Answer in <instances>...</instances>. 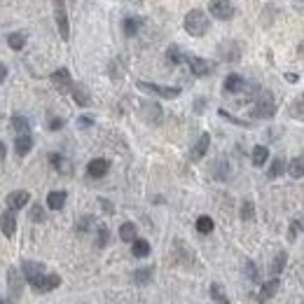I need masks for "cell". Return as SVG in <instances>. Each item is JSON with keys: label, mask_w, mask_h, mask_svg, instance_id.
Returning <instances> with one entry per match:
<instances>
[{"label": "cell", "mask_w": 304, "mask_h": 304, "mask_svg": "<svg viewBox=\"0 0 304 304\" xmlns=\"http://www.w3.org/2000/svg\"><path fill=\"white\" fill-rule=\"evenodd\" d=\"M208 28H211V21H208L204 10H192V12H187V17H185V30H187L189 35L201 37V35H206Z\"/></svg>", "instance_id": "6da1fadb"}, {"label": "cell", "mask_w": 304, "mask_h": 304, "mask_svg": "<svg viewBox=\"0 0 304 304\" xmlns=\"http://www.w3.org/2000/svg\"><path fill=\"white\" fill-rule=\"evenodd\" d=\"M276 112V103H274V96L269 91H262V96L255 101V108H253V117L257 120H269Z\"/></svg>", "instance_id": "7a4b0ae2"}, {"label": "cell", "mask_w": 304, "mask_h": 304, "mask_svg": "<svg viewBox=\"0 0 304 304\" xmlns=\"http://www.w3.org/2000/svg\"><path fill=\"white\" fill-rule=\"evenodd\" d=\"M54 17H56V26L63 40L70 37V24H68V12H66V0H54Z\"/></svg>", "instance_id": "3957f363"}, {"label": "cell", "mask_w": 304, "mask_h": 304, "mask_svg": "<svg viewBox=\"0 0 304 304\" xmlns=\"http://www.w3.org/2000/svg\"><path fill=\"white\" fill-rule=\"evenodd\" d=\"M208 10H211V14L215 19H220V21H230V19L234 17V7H232L230 0H211V3H208Z\"/></svg>", "instance_id": "277c9868"}, {"label": "cell", "mask_w": 304, "mask_h": 304, "mask_svg": "<svg viewBox=\"0 0 304 304\" xmlns=\"http://www.w3.org/2000/svg\"><path fill=\"white\" fill-rule=\"evenodd\" d=\"M138 89L150 91V94H155V96H162V98H176V96H180V87H162V85H152V82H138Z\"/></svg>", "instance_id": "5b68a950"}, {"label": "cell", "mask_w": 304, "mask_h": 304, "mask_svg": "<svg viewBox=\"0 0 304 304\" xmlns=\"http://www.w3.org/2000/svg\"><path fill=\"white\" fill-rule=\"evenodd\" d=\"M7 288H10V297H12V302L17 304V299L21 297V288H24V279H21V274H19L17 267L7 269Z\"/></svg>", "instance_id": "8992f818"}, {"label": "cell", "mask_w": 304, "mask_h": 304, "mask_svg": "<svg viewBox=\"0 0 304 304\" xmlns=\"http://www.w3.org/2000/svg\"><path fill=\"white\" fill-rule=\"evenodd\" d=\"M21 274H24V281L26 283H30V286H35L37 279L45 274V267L40 264V262H33V260H26L24 264H21Z\"/></svg>", "instance_id": "52a82bcc"}, {"label": "cell", "mask_w": 304, "mask_h": 304, "mask_svg": "<svg viewBox=\"0 0 304 304\" xmlns=\"http://www.w3.org/2000/svg\"><path fill=\"white\" fill-rule=\"evenodd\" d=\"M185 61L189 63V70H192L197 78H204V75L213 73V63L208 59H201V56H185Z\"/></svg>", "instance_id": "ba28073f"}, {"label": "cell", "mask_w": 304, "mask_h": 304, "mask_svg": "<svg viewBox=\"0 0 304 304\" xmlns=\"http://www.w3.org/2000/svg\"><path fill=\"white\" fill-rule=\"evenodd\" d=\"M59 286H61L59 274H43L33 288H35L37 292H49V290H54V288H59Z\"/></svg>", "instance_id": "9c48e42d"}, {"label": "cell", "mask_w": 304, "mask_h": 304, "mask_svg": "<svg viewBox=\"0 0 304 304\" xmlns=\"http://www.w3.org/2000/svg\"><path fill=\"white\" fill-rule=\"evenodd\" d=\"M28 201H30L28 192H26V189H17V192H10V195H7V208L19 211V208H24Z\"/></svg>", "instance_id": "30bf717a"}, {"label": "cell", "mask_w": 304, "mask_h": 304, "mask_svg": "<svg viewBox=\"0 0 304 304\" xmlns=\"http://www.w3.org/2000/svg\"><path fill=\"white\" fill-rule=\"evenodd\" d=\"M108 169H110L108 159H103V157L91 159L89 166H87V176H89V178H103L105 173H108Z\"/></svg>", "instance_id": "8fae6325"}, {"label": "cell", "mask_w": 304, "mask_h": 304, "mask_svg": "<svg viewBox=\"0 0 304 304\" xmlns=\"http://www.w3.org/2000/svg\"><path fill=\"white\" fill-rule=\"evenodd\" d=\"M52 82L59 91H68L73 89V80H70V73H68L66 68H59L56 73H52Z\"/></svg>", "instance_id": "7c38bea8"}, {"label": "cell", "mask_w": 304, "mask_h": 304, "mask_svg": "<svg viewBox=\"0 0 304 304\" xmlns=\"http://www.w3.org/2000/svg\"><path fill=\"white\" fill-rule=\"evenodd\" d=\"M279 286H281V281H279V276H272V279L262 286V290H260V295H257V302H267V299H272L274 295H276V290H279Z\"/></svg>", "instance_id": "4fadbf2b"}, {"label": "cell", "mask_w": 304, "mask_h": 304, "mask_svg": "<svg viewBox=\"0 0 304 304\" xmlns=\"http://www.w3.org/2000/svg\"><path fill=\"white\" fill-rule=\"evenodd\" d=\"M0 230H3V234H5V237H12V234H14V230H17V218H14L12 208L0 215Z\"/></svg>", "instance_id": "5bb4252c"}, {"label": "cell", "mask_w": 304, "mask_h": 304, "mask_svg": "<svg viewBox=\"0 0 304 304\" xmlns=\"http://www.w3.org/2000/svg\"><path fill=\"white\" fill-rule=\"evenodd\" d=\"M14 147H17L19 157H26V155L30 152V147H33V138H30V134H19L17 140H14Z\"/></svg>", "instance_id": "9a60e30c"}, {"label": "cell", "mask_w": 304, "mask_h": 304, "mask_svg": "<svg viewBox=\"0 0 304 304\" xmlns=\"http://www.w3.org/2000/svg\"><path fill=\"white\" fill-rule=\"evenodd\" d=\"M208 145H211V136L208 134H201L199 140H197V145L192 147V159H201L204 155H206Z\"/></svg>", "instance_id": "2e32d148"}, {"label": "cell", "mask_w": 304, "mask_h": 304, "mask_svg": "<svg viewBox=\"0 0 304 304\" xmlns=\"http://www.w3.org/2000/svg\"><path fill=\"white\" fill-rule=\"evenodd\" d=\"M243 78L241 75H237V73H232V75H227V80H225V91L227 94H237V91H241L243 89Z\"/></svg>", "instance_id": "e0dca14e"}, {"label": "cell", "mask_w": 304, "mask_h": 304, "mask_svg": "<svg viewBox=\"0 0 304 304\" xmlns=\"http://www.w3.org/2000/svg\"><path fill=\"white\" fill-rule=\"evenodd\" d=\"M220 56L225 61H239V56H241V52H239V45L237 43H227L220 47Z\"/></svg>", "instance_id": "ac0fdd59"}, {"label": "cell", "mask_w": 304, "mask_h": 304, "mask_svg": "<svg viewBox=\"0 0 304 304\" xmlns=\"http://www.w3.org/2000/svg\"><path fill=\"white\" fill-rule=\"evenodd\" d=\"M131 253H134V257H147L150 255V243L145 239H136V241H131Z\"/></svg>", "instance_id": "d6986e66"}, {"label": "cell", "mask_w": 304, "mask_h": 304, "mask_svg": "<svg viewBox=\"0 0 304 304\" xmlns=\"http://www.w3.org/2000/svg\"><path fill=\"white\" fill-rule=\"evenodd\" d=\"M66 204V192H49L47 195V206L52 211H61Z\"/></svg>", "instance_id": "ffe728a7"}, {"label": "cell", "mask_w": 304, "mask_h": 304, "mask_svg": "<svg viewBox=\"0 0 304 304\" xmlns=\"http://www.w3.org/2000/svg\"><path fill=\"white\" fill-rule=\"evenodd\" d=\"M286 260H288V253H286V250H279V253H276V257H274V262H272V269H269V272H272V276H279V274L283 272V267H286Z\"/></svg>", "instance_id": "44dd1931"}, {"label": "cell", "mask_w": 304, "mask_h": 304, "mask_svg": "<svg viewBox=\"0 0 304 304\" xmlns=\"http://www.w3.org/2000/svg\"><path fill=\"white\" fill-rule=\"evenodd\" d=\"M211 297L215 304H230V297H227V292L225 288L220 286V283H213L211 286Z\"/></svg>", "instance_id": "7402d4cb"}, {"label": "cell", "mask_w": 304, "mask_h": 304, "mask_svg": "<svg viewBox=\"0 0 304 304\" xmlns=\"http://www.w3.org/2000/svg\"><path fill=\"white\" fill-rule=\"evenodd\" d=\"M73 96H75V101H78V105H89V101H91V96H89V91L85 89L82 85H73Z\"/></svg>", "instance_id": "603a6c76"}, {"label": "cell", "mask_w": 304, "mask_h": 304, "mask_svg": "<svg viewBox=\"0 0 304 304\" xmlns=\"http://www.w3.org/2000/svg\"><path fill=\"white\" fill-rule=\"evenodd\" d=\"M136 234H138V232H136V225L134 222H124V225L120 227V239L122 241H136Z\"/></svg>", "instance_id": "cb8c5ba5"}, {"label": "cell", "mask_w": 304, "mask_h": 304, "mask_svg": "<svg viewBox=\"0 0 304 304\" xmlns=\"http://www.w3.org/2000/svg\"><path fill=\"white\" fill-rule=\"evenodd\" d=\"M143 115H145L147 122H159V117H162V108H159L157 103H145L143 105Z\"/></svg>", "instance_id": "d4e9b609"}, {"label": "cell", "mask_w": 304, "mask_h": 304, "mask_svg": "<svg viewBox=\"0 0 304 304\" xmlns=\"http://www.w3.org/2000/svg\"><path fill=\"white\" fill-rule=\"evenodd\" d=\"M288 173H290L292 178H304V157H295L288 164Z\"/></svg>", "instance_id": "484cf974"}, {"label": "cell", "mask_w": 304, "mask_h": 304, "mask_svg": "<svg viewBox=\"0 0 304 304\" xmlns=\"http://www.w3.org/2000/svg\"><path fill=\"white\" fill-rule=\"evenodd\" d=\"M28 120L26 117H21V115H14L12 117V129L17 131V134H28Z\"/></svg>", "instance_id": "4316f807"}, {"label": "cell", "mask_w": 304, "mask_h": 304, "mask_svg": "<svg viewBox=\"0 0 304 304\" xmlns=\"http://www.w3.org/2000/svg\"><path fill=\"white\" fill-rule=\"evenodd\" d=\"M267 157H269L267 147H264V145H255V150H253V164H255V166H262L264 162H267Z\"/></svg>", "instance_id": "83f0119b"}, {"label": "cell", "mask_w": 304, "mask_h": 304, "mask_svg": "<svg viewBox=\"0 0 304 304\" xmlns=\"http://www.w3.org/2000/svg\"><path fill=\"white\" fill-rule=\"evenodd\" d=\"M7 45L19 52V49H24V45H26V35H21V33H10V35H7Z\"/></svg>", "instance_id": "f1b7e54d"}, {"label": "cell", "mask_w": 304, "mask_h": 304, "mask_svg": "<svg viewBox=\"0 0 304 304\" xmlns=\"http://www.w3.org/2000/svg\"><path fill=\"white\" fill-rule=\"evenodd\" d=\"M197 232H199V234H211L213 232V220L208 218V215H201V218L197 220Z\"/></svg>", "instance_id": "f546056e"}, {"label": "cell", "mask_w": 304, "mask_h": 304, "mask_svg": "<svg viewBox=\"0 0 304 304\" xmlns=\"http://www.w3.org/2000/svg\"><path fill=\"white\" fill-rule=\"evenodd\" d=\"M283 171H286V162H283L281 157H276L272 162V166H269V178H279Z\"/></svg>", "instance_id": "4dcf8cb0"}, {"label": "cell", "mask_w": 304, "mask_h": 304, "mask_svg": "<svg viewBox=\"0 0 304 304\" xmlns=\"http://www.w3.org/2000/svg\"><path fill=\"white\" fill-rule=\"evenodd\" d=\"M255 218V206H253V201H243V206H241V220H253Z\"/></svg>", "instance_id": "1f68e13d"}, {"label": "cell", "mask_w": 304, "mask_h": 304, "mask_svg": "<svg viewBox=\"0 0 304 304\" xmlns=\"http://www.w3.org/2000/svg\"><path fill=\"white\" fill-rule=\"evenodd\" d=\"M166 56H169V61H171V63H182V61H185V54H182V52L176 47V45H173V47H169V52H166Z\"/></svg>", "instance_id": "d6a6232c"}, {"label": "cell", "mask_w": 304, "mask_h": 304, "mask_svg": "<svg viewBox=\"0 0 304 304\" xmlns=\"http://www.w3.org/2000/svg\"><path fill=\"white\" fill-rule=\"evenodd\" d=\"M138 26H140L138 19H124V33H127V35H136V33H138Z\"/></svg>", "instance_id": "836d02e7"}, {"label": "cell", "mask_w": 304, "mask_h": 304, "mask_svg": "<svg viewBox=\"0 0 304 304\" xmlns=\"http://www.w3.org/2000/svg\"><path fill=\"white\" fill-rule=\"evenodd\" d=\"M134 279H136V283H147V281L152 279V267H147V269H138V272L134 274Z\"/></svg>", "instance_id": "e575fe53"}, {"label": "cell", "mask_w": 304, "mask_h": 304, "mask_svg": "<svg viewBox=\"0 0 304 304\" xmlns=\"http://www.w3.org/2000/svg\"><path fill=\"white\" fill-rule=\"evenodd\" d=\"M30 220H33V222H45V211L40 204H35V206L30 208Z\"/></svg>", "instance_id": "d590c367"}, {"label": "cell", "mask_w": 304, "mask_h": 304, "mask_svg": "<svg viewBox=\"0 0 304 304\" xmlns=\"http://www.w3.org/2000/svg\"><path fill=\"white\" fill-rule=\"evenodd\" d=\"M215 178H218V180H227V162L225 159H220L218 164H215Z\"/></svg>", "instance_id": "8d00e7d4"}, {"label": "cell", "mask_w": 304, "mask_h": 304, "mask_svg": "<svg viewBox=\"0 0 304 304\" xmlns=\"http://www.w3.org/2000/svg\"><path fill=\"white\" fill-rule=\"evenodd\" d=\"M49 162H52V164H54L59 171H70V169H68V164L63 162V157H61V155H52V157H49Z\"/></svg>", "instance_id": "74e56055"}, {"label": "cell", "mask_w": 304, "mask_h": 304, "mask_svg": "<svg viewBox=\"0 0 304 304\" xmlns=\"http://www.w3.org/2000/svg\"><path fill=\"white\" fill-rule=\"evenodd\" d=\"M108 239H110L108 227H101V230H98V241H96V246H98V248H103L105 243H108Z\"/></svg>", "instance_id": "f35d334b"}, {"label": "cell", "mask_w": 304, "mask_h": 304, "mask_svg": "<svg viewBox=\"0 0 304 304\" xmlns=\"http://www.w3.org/2000/svg\"><path fill=\"white\" fill-rule=\"evenodd\" d=\"M91 222H94V218H91V215H85V218L78 222V230H80V232H87V230L91 227Z\"/></svg>", "instance_id": "ab89813d"}, {"label": "cell", "mask_w": 304, "mask_h": 304, "mask_svg": "<svg viewBox=\"0 0 304 304\" xmlns=\"http://www.w3.org/2000/svg\"><path fill=\"white\" fill-rule=\"evenodd\" d=\"M246 274H248V279L250 281H257V269L253 262H246Z\"/></svg>", "instance_id": "60d3db41"}, {"label": "cell", "mask_w": 304, "mask_h": 304, "mask_svg": "<svg viewBox=\"0 0 304 304\" xmlns=\"http://www.w3.org/2000/svg\"><path fill=\"white\" fill-rule=\"evenodd\" d=\"M61 127H63V120H59V117H54V120L49 122V129H52V131H59Z\"/></svg>", "instance_id": "b9f144b4"}, {"label": "cell", "mask_w": 304, "mask_h": 304, "mask_svg": "<svg viewBox=\"0 0 304 304\" xmlns=\"http://www.w3.org/2000/svg\"><path fill=\"white\" fill-rule=\"evenodd\" d=\"M299 230H302V227H299V222H297V220H295V222H292V225H290V234H288V237H290V239H295V237H297V234H299Z\"/></svg>", "instance_id": "7bdbcfd3"}, {"label": "cell", "mask_w": 304, "mask_h": 304, "mask_svg": "<svg viewBox=\"0 0 304 304\" xmlns=\"http://www.w3.org/2000/svg\"><path fill=\"white\" fill-rule=\"evenodd\" d=\"M295 112H304V96L299 98L297 105H292V115H295Z\"/></svg>", "instance_id": "ee69618b"}, {"label": "cell", "mask_w": 304, "mask_h": 304, "mask_svg": "<svg viewBox=\"0 0 304 304\" xmlns=\"http://www.w3.org/2000/svg\"><path fill=\"white\" fill-rule=\"evenodd\" d=\"M80 127H91V124H94V120H91V117H80Z\"/></svg>", "instance_id": "f6af8a7d"}, {"label": "cell", "mask_w": 304, "mask_h": 304, "mask_svg": "<svg viewBox=\"0 0 304 304\" xmlns=\"http://www.w3.org/2000/svg\"><path fill=\"white\" fill-rule=\"evenodd\" d=\"M5 78H7V66H0V85L5 82Z\"/></svg>", "instance_id": "bcb514c9"}, {"label": "cell", "mask_w": 304, "mask_h": 304, "mask_svg": "<svg viewBox=\"0 0 304 304\" xmlns=\"http://www.w3.org/2000/svg\"><path fill=\"white\" fill-rule=\"evenodd\" d=\"M5 155H7V147H5V143H3V140H0V162H3V159H5Z\"/></svg>", "instance_id": "7dc6e473"}, {"label": "cell", "mask_w": 304, "mask_h": 304, "mask_svg": "<svg viewBox=\"0 0 304 304\" xmlns=\"http://www.w3.org/2000/svg\"><path fill=\"white\" fill-rule=\"evenodd\" d=\"M286 80H288V82H297L299 75H297V73H288V75H286Z\"/></svg>", "instance_id": "c3c4849f"}, {"label": "cell", "mask_w": 304, "mask_h": 304, "mask_svg": "<svg viewBox=\"0 0 304 304\" xmlns=\"http://www.w3.org/2000/svg\"><path fill=\"white\" fill-rule=\"evenodd\" d=\"M292 5L297 7L299 12H304V0H292Z\"/></svg>", "instance_id": "681fc988"}, {"label": "cell", "mask_w": 304, "mask_h": 304, "mask_svg": "<svg viewBox=\"0 0 304 304\" xmlns=\"http://www.w3.org/2000/svg\"><path fill=\"white\" fill-rule=\"evenodd\" d=\"M101 204H103V208H105V211H108V213H112V206H110V201H101Z\"/></svg>", "instance_id": "f907efd6"}, {"label": "cell", "mask_w": 304, "mask_h": 304, "mask_svg": "<svg viewBox=\"0 0 304 304\" xmlns=\"http://www.w3.org/2000/svg\"><path fill=\"white\" fill-rule=\"evenodd\" d=\"M0 304H7V302H5V299H0Z\"/></svg>", "instance_id": "816d5d0a"}]
</instances>
